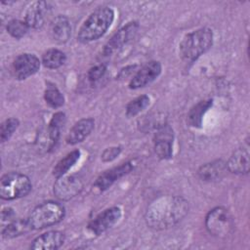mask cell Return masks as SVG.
<instances>
[{
    "mask_svg": "<svg viewBox=\"0 0 250 250\" xmlns=\"http://www.w3.org/2000/svg\"><path fill=\"white\" fill-rule=\"evenodd\" d=\"M188 201L180 195H162L147 206L145 221L155 230L170 229L180 223L188 212Z\"/></svg>",
    "mask_w": 250,
    "mask_h": 250,
    "instance_id": "1",
    "label": "cell"
},
{
    "mask_svg": "<svg viewBox=\"0 0 250 250\" xmlns=\"http://www.w3.org/2000/svg\"><path fill=\"white\" fill-rule=\"evenodd\" d=\"M114 21V11L102 6L94 10L83 21L78 29L77 40L81 43H90L104 36Z\"/></svg>",
    "mask_w": 250,
    "mask_h": 250,
    "instance_id": "2",
    "label": "cell"
},
{
    "mask_svg": "<svg viewBox=\"0 0 250 250\" xmlns=\"http://www.w3.org/2000/svg\"><path fill=\"white\" fill-rule=\"evenodd\" d=\"M213 31L209 27H200L187 33L179 44L182 60L188 63L195 62L213 45Z\"/></svg>",
    "mask_w": 250,
    "mask_h": 250,
    "instance_id": "3",
    "label": "cell"
},
{
    "mask_svg": "<svg viewBox=\"0 0 250 250\" xmlns=\"http://www.w3.org/2000/svg\"><path fill=\"white\" fill-rule=\"evenodd\" d=\"M65 216L62 204L49 200L37 205L27 217L32 229H42L59 224Z\"/></svg>",
    "mask_w": 250,
    "mask_h": 250,
    "instance_id": "4",
    "label": "cell"
},
{
    "mask_svg": "<svg viewBox=\"0 0 250 250\" xmlns=\"http://www.w3.org/2000/svg\"><path fill=\"white\" fill-rule=\"evenodd\" d=\"M207 231L218 238H227L234 230V219L229 209L217 206L211 209L205 218Z\"/></svg>",
    "mask_w": 250,
    "mask_h": 250,
    "instance_id": "5",
    "label": "cell"
},
{
    "mask_svg": "<svg viewBox=\"0 0 250 250\" xmlns=\"http://www.w3.org/2000/svg\"><path fill=\"white\" fill-rule=\"evenodd\" d=\"M32 188L29 178L19 172H8L0 180V197L4 200H14L24 197Z\"/></svg>",
    "mask_w": 250,
    "mask_h": 250,
    "instance_id": "6",
    "label": "cell"
},
{
    "mask_svg": "<svg viewBox=\"0 0 250 250\" xmlns=\"http://www.w3.org/2000/svg\"><path fill=\"white\" fill-rule=\"evenodd\" d=\"M139 26L140 25L137 21H132L119 28L104 44L103 48V55L111 56L115 52L122 49L124 45H126L135 37Z\"/></svg>",
    "mask_w": 250,
    "mask_h": 250,
    "instance_id": "7",
    "label": "cell"
},
{
    "mask_svg": "<svg viewBox=\"0 0 250 250\" xmlns=\"http://www.w3.org/2000/svg\"><path fill=\"white\" fill-rule=\"evenodd\" d=\"M121 215L122 211L117 206L106 208L88 223L87 229L91 233L99 236L112 228L120 220Z\"/></svg>",
    "mask_w": 250,
    "mask_h": 250,
    "instance_id": "8",
    "label": "cell"
},
{
    "mask_svg": "<svg viewBox=\"0 0 250 250\" xmlns=\"http://www.w3.org/2000/svg\"><path fill=\"white\" fill-rule=\"evenodd\" d=\"M83 187L84 183L80 177L75 175H64L56 180L53 192L58 199L67 201L78 195L83 189Z\"/></svg>",
    "mask_w": 250,
    "mask_h": 250,
    "instance_id": "9",
    "label": "cell"
},
{
    "mask_svg": "<svg viewBox=\"0 0 250 250\" xmlns=\"http://www.w3.org/2000/svg\"><path fill=\"white\" fill-rule=\"evenodd\" d=\"M41 65L39 59L30 53H23L16 57L12 63V73L18 80H24L35 74Z\"/></svg>",
    "mask_w": 250,
    "mask_h": 250,
    "instance_id": "10",
    "label": "cell"
},
{
    "mask_svg": "<svg viewBox=\"0 0 250 250\" xmlns=\"http://www.w3.org/2000/svg\"><path fill=\"white\" fill-rule=\"evenodd\" d=\"M173 129L166 123L157 127L154 134V152L159 159L167 160L173 156Z\"/></svg>",
    "mask_w": 250,
    "mask_h": 250,
    "instance_id": "11",
    "label": "cell"
},
{
    "mask_svg": "<svg viewBox=\"0 0 250 250\" xmlns=\"http://www.w3.org/2000/svg\"><path fill=\"white\" fill-rule=\"evenodd\" d=\"M162 66L160 62L158 61H149L146 62L129 82V89L137 90L140 88H144L146 85L150 84L154 81L161 73Z\"/></svg>",
    "mask_w": 250,
    "mask_h": 250,
    "instance_id": "12",
    "label": "cell"
},
{
    "mask_svg": "<svg viewBox=\"0 0 250 250\" xmlns=\"http://www.w3.org/2000/svg\"><path fill=\"white\" fill-rule=\"evenodd\" d=\"M134 169L133 161H126L118 166L112 167L103 172L95 181L93 187L99 191H104L109 188L117 180L129 174Z\"/></svg>",
    "mask_w": 250,
    "mask_h": 250,
    "instance_id": "13",
    "label": "cell"
},
{
    "mask_svg": "<svg viewBox=\"0 0 250 250\" xmlns=\"http://www.w3.org/2000/svg\"><path fill=\"white\" fill-rule=\"evenodd\" d=\"M228 171L237 174L246 175L249 172V144L245 141L240 146L233 150L228 161H226Z\"/></svg>",
    "mask_w": 250,
    "mask_h": 250,
    "instance_id": "14",
    "label": "cell"
},
{
    "mask_svg": "<svg viewBox=\"0 0 250 250\" xmlns=\"http://www.w3.org/2000/svg\"><path fill=\"white\" fill-rule=\"evenodd\" d=\"M65 241V235L60 230H50L35 237L29 248L32 250H56Z\"/></svg>",
    "mask_w": 250,
    "mask_h": 250,
    "instance_id": "15",
    "label": "cell"
},
{
    "mask_svg": "<svg viewBox=\"0 0 250 250\" xmlns=\"http://www.w3.org/2000/svg\"><path fill=\"white\" fill-rule=\"evenodd\" d=\"M50 5L46 1H36L30 4L24 15V21L29 28H41L45 22V17L50 11Z\"/></svg>",
    "mask_w": 250,
    "mask_h": 250,
    "instance_id": "16",
    "label": "cell"
},
{
    "mask_svg": "<svg viewBox=\"0 0 250 250\" xmlns=\"http://www.w3.org/2000/svg\"><path fill=\"white\" fill-rule=\"evenodd\" d=\"M227 171L226 161L223 159H216L201 165L197 170V176L203 182H217L223 179Z\"/></svg>",
    "mask_w": 250,
    "mask_h": 250,
    "instance_id": "17",
    "label": "cell"
},
{
    "mask_svg": "<svg viewBox=\"0 0 250 250\" xmlns=\"http://www.w3.org/2000/svg\"><path fill=\"white\" fill-rule=\"evenodd\" d=\"M95 127V120L91 117L82 118L78 120L69 130L65 142L67 145L74 146L83 142L93 131Z\"/></svg>",
    "mask_w": 250,
    "mask_h": 250,
    "instance_id": "18",
    "label": "cell"
},
{
    "mask_svg": "<svg viewBox=\"0 0 250 250\" xmlns=\"http://www.w3.org/2000/svg\"><path fill=\"white\" fill-rule=\"evenodd\" d=\"M51 35L54 41L63 44L68 41L71 35V24L67 17L59 15L51 22Z\"/></svg>",
    "mask_w": 250,
    "mask_h": 250,
    "instance_id": "19",
    "label": "cell"
},
{
    "mask_svg": "<svg viewBox=\"0 0 250 250\" xmlns=\"http://www.w3.org/2000/svg\"><path fill=\"white\" fill-rule=\"evenodd\" d=\"M213 105V101L211 99L202 100L190 107L188 115L187 122L188 126L192 128H201L203 123V117L208 109Z\"/></svg>",
    "mask_w": 250,
    "mask_h": 250,
    "instance_id": "20",
    "label": "cell"
},
{
    "mask_svg": "<svg viewBox=\"0 0 250 250\" xmlns=\"http://www.w3.org/2000/svg\"><path fill=\"white\" fill-rule=\"evenodd\" d=\"M32 230V227L28 219H14L8 222V225L2 229L1 234L3 238H14Z\"/></svg>",
    "mask_w": 250,
    "mask_h": 250,
    "instance_id": "21",
    "label": "cell"
},
{
    "mask_svg": "<svg viewBox=\"0 0 250 250\" xmlns=\"http://www.w3.org/2000/svg\"><path fill=\"white\" fill-rule=\"evenodd\" d=\"M65 114L58 111L53 114L48 125V137L50 140V148H54L61 137V131L65 123Z\"/></svg>",
    "mask_w": 250,
    "mask_h": 250,
    "instance_id": "22",
    "label": "cell"
},
{
    "mask_svg": "<svg viewBox=\"0 0 250 250\" xmlns=\"http://www.w3.org/2000/svg\"><path fill=\"white\" fill-rule=\"evenodd\" d=\"M80 155L81 153L79 149H74L68 152L63 158L60 159L57 162V164L53 168V176L56 179L64 176L69 171V169H71L74 166V164L79 160Z\"/></svg>",
    "mask_w": 250,
    "mask_h": 250,
    "instance_id": "23",
    "label": "cell"
},
{
    "mask_svg": "<svg viewBox=\"0 0 250 250\" xmlns=\"http://www.w3.org/2000/svg\"><path fill=\"white\" fill-rule=\"evenodd\" d=\"M66 61L65 54L59 49H49L42 55L41 62L49 69H57L61 67Z\"/></svg>",
    "mask_w": 250,
    "mask_h": 250,
    "instance_id": "24",
    "label": "cell"
},
{
    "mask_svg": "<svg viewBox=\"0 0 250 250\" xmlns=\"http://www.w3.org/2000/svg\"><path fill=\"white\" fill-rule=\"evenodd\" d=\"M44 100L52 108H59L64 104V97L55 84L48 83L44 92Z\"/></svg>",
    "mask_w": 250,
    "mask_h": 250,
    "instance_id": "25",
    "label": "cell"
},
{
    "mask_svg": "<svg viewBox=\"0 0 250 250\" xmlns=\"http://www.w3.org/2000/svg\"><path fill=\"white\" fill-rule=\"evenodd\" d=\"M150 103V99L147 95H141L132 101H130L125 108V114L127 117H134L145 110Z\"/></svg>",
    "mask_w": 250,
    "mask_h": 250,
    "instance_id": "26",
    "label": "cell"
},
{
    "mask_svg": "<svg viewBox=\"0 0 250 250\" xmlns=\"http://www.w3.org/2000/svg\"><path fill=\"white\" fill-rule=\"evenodd\" d=\"M7 32L15 39H21L26 35L29 30V26L24 21L13 19L7 22Z\"/></svg>",
    "mask_w": 250,
    "mask_h": 250,
    "instance_id": "27",
    "label": "cell"
},
{
    "mask_svg": "<svg viewBox=\"0 0 250 250\" xmlns=\"http://www.w3.org/2000/svg\"><path fill=\"white\" fill-rule=\"evenodd\" d=\"M20 125L19 119L15 117H10L7 118L3 123L1 124L0 127V140L2 143L7 142L15 133V131L18 129Z\"/></svg>",
    "mask_w": 250,
    "mask_h": 250,
    "instance_id": "28",
    "label": "cell"
},
{
    "mask_svg": "<svg viewBox=\"0 0 250 250\" xmlns=\"http://www.w3.org/2000/svg\"><path fill=\"white\" fill-rule=\"evenodd\" d=\"M105 71H106V65L104 63L92 66L88 70V73H87L88 81L92 85H95L97 82H99L104 76Z\"/></svg>",
    "mask_w": 250,
    "mask_h": 250,
    "instance_id": "29",
    "label": "cell"
},
{
    "mask_svg": "<svg viewBox=\"0 0 250 250\" xmlns=\"http://www.w3.org/2000/svg\"><path fill=\"white\" fill-rule=\"evenodd\" d=\"M121 152L120 146H110L105 148L102 153V160L104 162H109L115 159Z\"/></svg>",
    "mask_w": 250,
    "mask_h": 250,
    "instance_id": "30",
    "label": "cell"
},
{
    "mask_svg": "<svg viewBox=\"0 0 250 250\" xmlns=\"http://www.w3.org/2000/svg\"><path fill=\"white\" fill-rule=\"evenodd\" d=\"M1 218H2V221H12L15 219V213H14V210L12 208H4L1 212Z\"/></svg>",
    "mask_w": 250,
    "mask_h": 250,
    "instance_id": "31",
    "label": "cell"
}]
</instances>
